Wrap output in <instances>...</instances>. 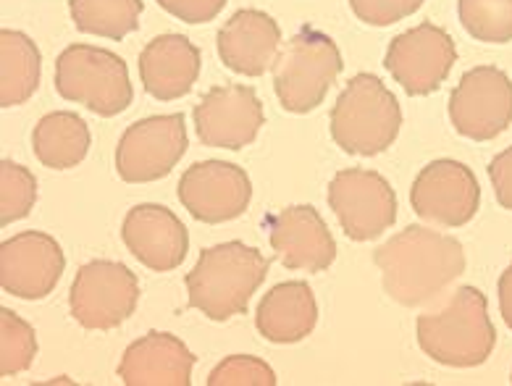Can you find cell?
<instances>
[{
    "instance_id": "20",
    "label": "cell",
    "mask_w": 512,
    "mask_h": 386,
    "mask_svg": "<svg viewBox=\"0 0 512 386\" xmlns=\"http://www.w3.org/2000/svg\"><path fill=\"white\" fill-rule=\"evenodd\" d=\"M200 77V50L184 35H161L140 53V79L155 100L184 98Z\"/></svg>"
},
{
    "instance_id": "29",
    "label": "cell",
    "mask_w": 512,
    "mask_h": 386,
    "mask_svg": "<svg viewBox=\"0 0 512 386\" xmlns=\"http://www.w3.org/2000/svg\"><path fill=\"white\" fill-rule=\"evenodd\" d=\"M426 0H350L352 11L360 22L371 27H389L410 14H415Z\"/></svg>"
},
{
    "instance_id": "5",
    "label": "cell",
    "mask_w": 512,
    "mask_h": 386,
    "mask_svg": "<svg viewBox=\"0 0 512 386\" xmlns=\"http://www.w3.org/2000/svg\"><path fill=\"white\" fill-rule=\"evenodd\" d=\"M342 53L329 35L302 27L279 48L274 61V90L289 113L316 111L342 71Z\"/></svg>"
},
{
    "instance_id": "1",
    "label": "cell",
    "mask_w": 512,
    "mask_h": 386,
    "mask_svg": "<svg viewBox=\"0 0 512 386\" xmlns=\"http://www.w3.org/2000/svg\"><path fill=\"white\" fill-rule=\"evenodd\" d=\"M373 260L381 271L386 295L405 308L434 300L465 271L463 245L428 226H407L381 245Z\"/></svg>"
},
{
    "instance_id": "25",
    "label": "cell",
    "mask_w": 512,
    "mask_h": 386,
    "mask_svg": "<svg viewBox=\"0 0 512 386\" xmlns=\"http://www.w3.org/2000/svg\"><path fill=\"white\" fill-rule=\"evenodd\" d=\"M457 14L465 32L478 43L502 45L512 40V0H460Z\"/></svg>"
},
{
    "instance_id": "24",
    "label": "cell",
    "mask_w": 512,
    "mask_h": 386,
    "mask_svg": "<svg viewBox=\"0 0 512 386\" xmlns=\"http://www.w3.org/2000/svg\"><path fill=\"white\" fill-rule=\"evenodd\" d=\"M142 0H69L71 22L79 32L119 43L140 27Z\"/></svg>"
},
{
    "instance_id": "4",
    "label": "cell",
    "mask_w": 512,
    "mask_h": 386,
    "mask_svg": "<svg viewBox=\"0 0 512 386\" xmlns=\"http://www.w3.org/2000/svg\"><path fill=\"white\" fill-rule=\"evenodd\" d=\"M400 127V100L376 74L352 77L331 108V137L350 155L384 153L397 140Z\"/></svg>"
},
{
    "instance_id": "15",
    "label": "cell",
    "mask_w": 512,
    "mask_h": 386,
    "mask_svg": "<svg viewBox=\"0 0 512 386\" xmlns=\"http://www.w3.org/2000/svg\"><path fill=\"white\" fill-rule=\"evenodd\" d=\"M263 127V103L253 87H213L195 106L197 140L208 148L242 150L253 145Z\"/></svg>"
},
{
    "instance_id": "3",
    "label": "cell",
    "mask_w": 512,
    "mask_h": 386,
    "mask_svg": "<svg viewBox=\"0 0 512 386\" xmlns=\"http://www.w3.org/2000/svg\"><path fill=\"white\" fill-rule=\"evenodd\" d=\"M418 344L439 365H484L497 344L484 292L476 287H460L444 308L418 316Z\"/></svg>"
},
{
    "instance_id": "11",
    "label": "cell",
    "mask_w": 512,
    "mask_h": 386,
    "mask_svg": "<svg viewBox=\"0 0 512 386\" xmlns=\"http://www.w3.org/2000/svg\"><path fill=\"white\" fill-rule=\"evenodd\" d=\"M329 205L355 242L376 239L397 221V195L376 171L344 169L329 184Z\"/></svg>"
},
{
    "instance_id": "32",
    "label": "cell",
    "mask_w": 512,
    "mask_h": 386,
    "mask_svg": "<svg viewBox=\"0 0 512 386\" xmlns=\"http://www.w3.org/2000/svg\"><path fill=\"white\" fill-rule=\"evenodd\" d=\"M499 313L505 318L507 329H512V266L499 276Z\"/></svg>"
},
{
    "instance_id": "6",
    "label": "cell",
    "mask_w": 512,
    "mask_h": 386,
    "mask_svg": "<svg viewBox=\"0 0 512 386\" xmlns=\"http://www.w3.org/2000/svg\"><path fill=\"white\" fill-rule=\"evenodd\" d=\"M56 90L64 100L98 116H119L132 106L134 90L124 58L98 45H69L56 61Z\"/></svg>"
},
{
    "instance_id": "28",
    "label": "cell",
    "mask_w": 512,
    "mask_h": 386,
    "mask_svg": "<svg viewBox=\"0 0 512 386\" xmlns=\"http://www.w3.org/2000/svg\"><path fill=\"white\" fill-rule=\"evenodd\" d=\"M208 386H276V373L253 355H229L213 368Z\"/></svg>"
},
{
    "instance_id": "12",
    "label": "cell",
    "mask_w": 512,
    "mask_h": 386,
    "mask_svg": "<svg viewBox=\"0 0 512 386\" xmlns=\"http://www.w3.org/2000/svg\"><path fill=\"white\" fill-rule=\"evenodd\" d=\"M481 203V187L476 174L460 161H439L428 163L421 174L415 176L413 190H410V205L418 218L428 224L457 229L465 226L476 216Z\"/></svg>"
},
{
    "instance_id": "21",
    "label": "cell",
    "mask_w": 512,
    "mask_h": 386,
    "mask_svg": "<svg viewBox=\"0 0 512 386\" xmlns=\"http://www.w3.org/2000/svg\"><path fill=\"white\" fill-rule=\"evenodd\" d=\"M318 323V302L305 281H284L263 295L255 316L260 337L274 344H295L310 337Z\"/></svg>"
},
{
    "instance_id": "22",
    "label": "cell",
    "mask_w": 512,
    "mask_h": 386,
    "mask_svg": "<svg viewBox=\"0 0 512 386\" xmlns=\"http://www.w3.org/2000/svg\"><path fill=\"white\" fill-rule=\"evenodd\" d=\"M92 134L82 116L71 111H53L37 121L32 132V148L37 161L48 169H74L90 153Z\"/></svg>"
},
{
    "instance_id": "14",
    "label": "cell",
    "mask_w": 512,
    "mask_h": 386,
    "mask_svg": "<svg viewBox=\"0 0 512 386\" xmlns=\"http://www.w3.org/2000/svg\"><path fill=\"white\" fill-rule=\"evenodd\" d=\"M64 268V250L45 232H22L0 245V287L19 300L48 297Z\"/></svg>"
},
{
    "instance_id": "2",
    "label": "cell",
    "mask_w": 512,
    "mask_h": 386,
    "mask_svg": "<svg viewBox=\"0 0 512 386\" xmlns=\"http://www.w3.org/2000/svg\"><path fill=\"white\" fill-rule=\"evenodd\" d=\"M271 260L245 242H224L200 253L184 284L190 305L211 321L242 316L266 281Z\"/></svg>"
},
{
    "instance_id": "33",
    "label": "cell",
    "mask_w": 512,
    "mask_h": 386,
    "mask_svg": "<svg viewBox=\"0 0 512 386\" xmlns=\"http://www.w3.org/2000/svg\"><path fill=\"white\" fill-rule=\"evenodd\" d=\"M510 381H512V376H510Z\"/></svg>"
},
{
    "instance_id": "16",
    "label": "cell",
    "mask_w": 512,
    "mask_h": 386,
    "mask_svg": "<svg viewBox=\"0 0 512 386\" xmlns=\"http://www.w3.org/2000/svg\"><path fill=\"white\" fill-rule=\"evenodd\" d=\"M268 242L281 266L289 271L318 274L337 258V242L313 205H292L268 216Z\"/></svg>"
},
{
    "instance_id": "8",
    "label": "cell",
    "mask_w": 512,
    "mask_h": 386,
    "mask_svg": "<svg viewBox=\"0 0 512 386\" xmlns=\"http://www.w3.org/2000/svg\"><path fill=\"white\" fill-rule=\"evenodd\" d=\"M449 121L468 140L499 137L512 124V79L497 66L465 71L449 95Z\"/></svg>"
},
{
    "instance_id": "26",
    "label": "cell",
    "mask_w": 512,
    "mask_h": 386,
    "mask_svg": "<svg viewBox=\"0 0 512 386\" xmlns=\"http://www.w3.org/2000/svg\"><path fill=\"white\" fill-rule=\"evenodd\" d=\"M37 339L35 329L14 310L0 308V376L11 379L35 363Z\"/></svg>"
},
{
    "instance_id": "19",
    "label": "cell",
    "mask_w": 512,
    "mask_h": 386,
    "mask_svg": "<svg viewBox=\"0 0 512 386\" xmlns=\"http://www.w3.org/2000/svg\"><path fill=\"white\" fill-rule=\"evenodd\" d=\"M195 355L166 331H150L132 342L119 363V379L127 386H190Z\"/></svg>"
},
{
    "instance_id": "10",
    "label": "cell",
    "mask_w": 512,
    "mask_h": 386,
    "mask_svg": "<svg viewBox=\"0 0 512 386\" xmlns=\"http://www.w3.org/2000/svg\"><path fill=\"white\" fill-rule=\"evenodd\" d=\"M187 153V127L182 113L150 116L121 134L116 148V171L124 182H158L176 169Z\"/></svg>"
},
{
    "instance_id": "7",
    "label": "cell",
    "mask_w": 512,
    "mask_h": 386,
    "mask_svg": "<svg viewBox=\"0 0 512 386\" xmlns=\"http://www.w3.org/2000/svg\"><path fill=\"white\" fill-rule=\"evenodd\" d=\"M140 281L119 260H92L79 268L69 292L71 316L90 331H111L134 316Z\"/></svg>"
},
{
    "instance_id": "30",
    "label": "cell",
    "mask_w": 512,
    "mask_h": 386,
    "mask_svg": "<svg viewBox=\"0 0 512 386\" xmlns=\"http://www.w3.org/2000/svg\"><path fill=\"white\" fill-rule=\"evenodd\" d=\"M155 3L171 16H176L179 22L187 24L213 22L226 6V0H155Z\"/></svg>"
},
{
    "instance_id": "27",
    "label": "cell",
    "mask_w": 512,
    "mask_h": 386,
    "mask_svg": "<svg viewBox=\"0 0 512 386\" xmlns=\"http://www.w3.org/2000/svg\"><path fill=\"white\" fill-rule=\"evenodd\" d=\"M35 174L14 161H0V224L8 226L35 208Z\"/></svg>"
},
{
    "instance_id": "13",
    "label": "cell",
    "mask_w": 512,
    "mask_h": 386,
    "mask_svg": "<svg viewBox=\"0 0 512 386\" xmlns=\"http://www.w3.org/2000/svg\"><path fill=\"white\" fill-rule=\"evenodd\" d=\"M179 200L203 224H224L239 218L253 200V184L245 169L226 161H203L179 179Z\"/></svg>"
},
{
    "instance_id": "9",
    "label": "cell",
    "mask_w": 512,
    "mask_h": 386,
    "mask_svg": "<svg viewBox=\"0 0 512 386\" xmlns=\"http://www.w3.org/2000/svg\"><path fill=\"white\" fill-rule=\"evenodd\" d=\"M455 61L457 48L447 29L426 22L394 37L386 48L384 66L407 95L421 98L447 82Z\"/></svg>"
},
{
    "instance_id": "17",
    "label": "cell",
    "mask_w": 512,
    "mask_h": 386,
    "mask_svg": "<svg viewBox=\"0 0 512 386\" xmlns=\"http://www.w3.org/2000/svg\"><path fill=\"white\" fill-rule=\"evenodd\" d=\"M121 237L129 253L150 271H174L187 258L190 234L174 211L166 205H134L124 218Z\"/></svg>"
},
{
    "instance_id": "23",
    "label": "cell",
    "mask_w": 512,
    "mask_h": 386,
    "mask_svg": "<svg viewBox=\"0 0 512 386\" xmlns=\"http://www.w3.org/2000/svg\"><path fill=\"white\" fill-rule=\"evenodd\" d=\"M40 85V50L24 32H0V106H22Z\"/></svg>"
},
{
    "instance_id": "18",
    "label": "cell",
    "mask_w": 512,
    "mask_h": 386,
    "mask_svg": "<svg viewBox=\"0 0 512 386\" xmlns=\"http://www.w3.org/2000/svg\"><path fill=\"white\" fill-rule=\"evenodd\" d=\"M216 48L226 69L242 77H260L279 56L281 29L258 8H242L218 29Z\"/></svg>"
},
{
    "instance_id": "31",
    "label": "cell",
    "mask_w": 512,
    "mask_h": 386,
    "mask_svg": "<svg viewBox=\"0 0 512 386\" xmlns=\"http://www.w3.org/2000/svg\"><path fill=\"white\" fill-rule=\"evenodd\" d=\"M489 179L497 195V203L507 211H512V148L502 153L489 163Z\"/></svg>"
}]
</instances>
